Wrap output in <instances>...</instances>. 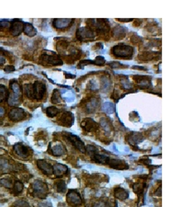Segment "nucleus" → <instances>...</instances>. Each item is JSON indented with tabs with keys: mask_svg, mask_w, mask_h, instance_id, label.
Returning <instances> with one entry per match:
<instances>
[{
	"mask_svg": "<svg viewBox=\"0 0 180 207\" xmlns=\"http://www.w3.org/2000/svg\"><path fill=\"white\" fill-rule=\"evenodd\" d=\"M95 36V34L94 33L92 30L86 28V27H80L78 30L77 33V37L80 41H86V40H91L94 39Z\"/></svg>",
	"mask_w": 180,
	"mask_h": 207,
	"instance_id": "39448f33",
	"label": "nucleus"
},
{
	"mask_svg": "<svg viewBox=\"0 0 180 207\" xmlns=\"http://www.w3.org/2000/svg\"><path fill=\"white\" fill-rule=\"evenodd\" d=\"M12 170V166L11 164L6 160V159H1L0 160V171L1 172H9Z\"/></svg>",
	"mask_w": 180,
	"mask_h": 207,
	"instance_id": "a878e982",
	"label": "nucleus"
},
{
	"mask_svg": "<svg viewBox=\"0 0 180 207\" xmlns=\"http://www.w3.org/2000/svg\"><path fill=\"white\" fill-rule=\"evenodd\" d=\"M15 153L20 158H27L28 157V150L26 147H24L23 145H22L20 143L16 144L14 148Z\"/></svg>",
	"mask_w": 180,
	"mask_h": 207,
	"instance_id": "2eb2a0df",
	"label": "nucleus"
},
{
	"mask_svg": "<svg viewBox=\"0 0 180 207\" xmlns=\"http://www.w3.org/2000/svg\"><path fill=\"white\" fill-rule=\"evenodd\" d=\"M23 184H22L21 182H19V181H17V182H15V184H14V190L15 193H21L22 191H23Z\"/></svg>",
	"mask_w": 180,
	"mask_h": 207,
	"instance_id": "4c0bfd02",
	"label": "nucleus"
},
{
	"mask_svg": "<svg viewBox=\"0 0 180 207\" xmlns=\"http://www.w3.org/2000/svg\"><path fill=\"white\" fill-rule=\"evenodd\" d=\"M121 85L124 89H130L131 88V84L129 82V80L127 79H121Z\"/></svg>",
	"mask_w": 180,
	"mask_h": 207,
	"instance_id": "58836bf2",
	"label": "nucleus"
},
{
	"mask_svg": "<svg viewBox=\"0 0 180 207\" xmlns=\"http://www.w3.org/2000/svg\"><path fill=\"white\" fill-rule=\"evenodd\" d=\"M94 63L98 65V66H102V65H104L105 63V58L102 57V56H97L96 59L95 60Z\"/></svg>",
	"mask_w": 180,
	"mask_h": 207,
	"instance_id": "ea45409f",
	"label": "nucleus"
},
{
	"mask_svg": "<svg viewBox=\"0 0 180 207\" xmlns=\"http://www.w3.org/2000/svg\"><path fill=\"white\" fill-rule=\"evenodd\" d=\"M5 114V109L0 106V116H3Z\"/></svg>",
	"mask_w": 180,
	"mask_h": 207,
	"instance_id": "09e8293b",
	"label": "nucleus"
},
{
	"mask_svg": "<svg viewBox=\"0 0 180 207\" xmlns=\"http://www.w3.org/2000/svg\"><path fill=\"white\" fill-rule=\"evenodd\" d=\"M115 197L117 199H120V200H125L129 195L128 192L126 190H124L123 188H121V187H118V188L115 189Z\"/></svg>",
	"mask_w": 180,
	"mask_h": 207,
	"instance_id": "412c9836",
	"label": "nucleus"
},
{
	"mask_svg": "<svg viewBox=\"0 0 180 207\" xmlns=\"http://www.w3.org/2000/svg\"><path fill=\"white\" fill-rule=\"evenodd\" d=\"M66 184H65L64 181H59L57 183V191L59 193H64L66 191Z\"/></svg>",
	"mask_w": 180,
	"mask_h": 207,
	"instance_id": "e433bc0d",
	"label": "nucleus"
},
{
	"mask_svg": "<svg viewBox=\"0 0 180 207\" xmlns=\"http://www.w3.org/2000/svg\"><path fill=\"white\" fill-rule=\"evenodd\" d=\"M110 66H111L112 68H118V67H123V65H122L121 63H119V62H111V63H110Z\"/></svg>",
	"mask_w": 180,
	"mask_h": 207,
	"instance_id": "37998d69",
	"label": "nucleus"
},
{
	"mask_svg": "<svg viewBox=\"0 0 180 207\" xmlns=\"http://www.w3.org/2000/svg\"><path fill=\"white\" fill-rule=\"evenodd\" d=\"M5 70L7 72H13L14 70V68L13 66H7L5 68Z\"/></svg>",
	"mask_w": 180,
	"mask_h": 207,
	"instance_id": "c03bdc74",
	"label": "nucleus"
},
{
	"mask_svg": "<svg viewBox=\"0 0 180 207\" xmlns=\"http://www.w3.org/2000/svg\"><path fill=\"white\" fill-rule=\"evenodd\" d=\"M142 140H143V137L141 136V134L136 133V132L131 133V134L129 136V138H128V142H129L131 144H137V143L141 142Z\"/></svg>",
	"mask_w": 180,
	"mask_h": 207,
	"instance_id": "5701e85b",
	"label": "nucleus"
},
{
	"mask_svg": "<svg viewBox=\"0 0 180 207\" xmlns=\"http://www.w3.org/2000/svg\"><path fill=\"white\" fill-rule=\"evenodd\" d=\"M41 61L50 65H62V60L56 55H43L41 57Z\"/></svg>",
	"mask_w": 180,
	"mask_h": 207,
	"instance_id": "1a4fd4ad",
	"label": "nucleus"
},
{
	"mask_svg": "<svg viewBox=\"0 0 180 207\" xmlns=\"http://www.w3.org/2000/svg\"><path fill=\"white\" fill-rule=\"evenodd\" d=\"M10 86H11V89H12V94H10V96H8V104H9V106H14L19 105L21 102V87L19 86L18 82L15 80L10 83Z\"/></svg>",
	"mask_w": 180,
	"mask_h": 207,
	"instance_id": "f03ea898",
	"label": "nucleus"
},
{
	"mask_svg": "<svg viewBox=\"0 0 180 207\" xmlns=\"http://www.w3.org/2000/svg\"><path fill=\"white\" fill-rule=\"evenodd\" d=\"M86 151L88 153V155L92 156L93 157L94 155H95L97 153V150L95 147H94L92 145H87L86 148Z\"/></svg>",
	"mask_w": 180,
	"mask_h": 207,
	"instance_id": "f704fd0d",
	"label": "nucleus"
},
{
	"mask_svg": "<svg viewBox=\"0 0 180 207\" xmlns=\"http://www.w3.org/2000/svg\"><path fill=\"white\" fill-rule=\"evenodd\" d=\"M37 166L46 175H51L53 173L52 166L49 164L48 162H46L45 160H43V159L37 160Z\"/></svg>",
	"mask_w": 180,
	"mask_h": 207,
	"instance_id": "9d476101",
	"label": "nucleus"
},
{
	"mask_svg": "<svg viewBox=\"0 0 180 207\" xmlns=\"http://www.w3.org/2000/svg\"><path fill=\"white\" fill-rule=\"evenodd\" d=\"M0 184L7 188L12 187V180L9 179H0Z\"/></svg>",
	"mask_w": 180,
	"mask_h": 207,
	"instance_id": "c9c22d12",
	"label": "nucleus"
},
{
	"mask_svg": "<svg viewBox=\"0 0 180 207\" xmlns=\"http://www.w3.org/2000/svg\"><path fill=\"white\" fill-rule=\"evenodd\" d=\"M138 78H140L138 80V85L141 88H147L150 86L151 82L148 80V79H146L147 77H138Z\"/></svg>",
	"mask_w": 180,
	"mask_h": 207,
	"instance_id": "cd10ccee",
	"label": "nucleus"
},
{
	"mask_svg": "<svg viewBox=\"0 0 180 207\" xmlns=\"http://www.w3.org/2000/svg\"><path fill=\"white\" fill-rule=\"evenodd\" d=\"M51 151H52V154L54 156H62L64 155L65 152H66V150L63 147V145L61 144H56L52 147L51 149Z\"/></svg>",
	"mask_w": 180,
	"mask_h": 207,
	"instance_id": "aec40b11",
	"label": "nucleus"
},
{
	"mask_svg": "<svg viewBox=\"0 0 180 207\" xmlns=\"http://www.w3.org/2000/svg\"><path fill=\"white\" fill-rule=\"evenodd\" d=\"M39 207H52L50 203H43V204H40Z\"/></svg>",
	"mask_w": 180,
	"mask_h": 207,
	"instance_id": "a18cd8bd",
	"label": "nucleus"
},
{
	"mask_svg": "<svg viewBox=\"0 0 180 207\" xmlns=\"http://www.w3.org/2000/svg\"><path fill=\"white\" fill-rule=\"evenodd\" d=\"M101 83H102V87H103V90H104V91L109 90V88H110V86H111V80L108 79L107 77H102Z\"/></svg>",
	"mask_w": 180,
	"mask_h": 207,
	"instance_id": "c85d7f7f",
	"label": "nucleus"
},
{
	"mask_svg": "<svg viewBox=\"0 0 180 207\" xmlns=\"http://www.w3.org/2000/svg\"><path fill=\"white\" fill-rule=\"evenodd\" d=\"M59 110L58 109L57 107H55V106L48 107V108H47V110H46V113H47V114H48V116H50V117H53V116H55L56 114H59Z\"/></svg>",
	"mask_w": 180,
	"mask_h": 207,
	"instance_id": "473e14b6",
	"label": "nucleus"
},
{
	"mask_svg": "<svg viewBox=\"0 0 180 207\" xmlns=\"http://www.w3.org/2000/svg\"><path fill=\"white\" fill-rule=\"evenodd\" d=\"M5 63V58L2 54H0V65H3Z\"/></svg>",
	"mask_w": 180,
	"mask_h": 207,
	"instance_id": "de8ad7c7",
	"label": "nucleus"
},
{
	"mask_svg": "<svg viewBox=\"0 0 180 207\" xmlns=\"http://www.w3.org/2000/svg\"><path fill=\"white\" fill-rule=\"evenodd\" d=\"M126 32H127V29L123 28L122 26H117V27H115V28L114 29L113 34H114L115 38L121 39V38H122V37L124 36V34H125Z\"/></svg>",
	"mask_w": 180,
	"mask_h": 207,
	"instance_id": "b1692460",
	"label": "nucleus"
},
{
	"mask_svg": "<svg viewBox=\"0 0 180 207\" xmlns=\"http://www.w3.org/2000/svg\"><path fill=\"white\" fill-rule=\"evenodd\" d=\"M1 124H2V122L0 121V125H1Z\"/></svg>",
	"mask_w": 180,
	"mask_h": 207,
	"instance_id": "603ef678",
	"label": "nucleus"
},
{
	"mask_svg": "<svg viewBox=\"0 0 180 207\" xmlns=\"http://www.w3.org/2000/svg\"><path fill=\"white\" fill-rule=\"evenodd\" d=\"M52 169H53V173L57 177H59L68 172V167L63 164H55L52 167Z\"/></svg>",
	"mask_w": 180,
	"mask_h": 207,
	"instance_id": "dca6fc26",
	"label": "nucleus"
},
{
	"mask_svg": "<svg viewBox=\"0 0 180 207\" xmlns=\"http://www.w3.org/2000/svg\"><path fill=\"white\" fill-rule=\"evenodd\" d=\"M33 192L41 198H43L46 196L47 192H48V187L45 183H43L40 180H35L33 183Z\"/></svg>",
	"mask_w": 180,
	"mask_h": 207,
	"instance_id": "20e7f679",
	"label": "nucleus"
},
{
	"mask_svg": "<svg viewBox=\"0 0 180 207\" xmlns=\"http://www.w3.org/2000/svg\"><path fill=\"white\" fill-rule=\"evenodd\" d=\"M25 117V112L23 109L19 107H14L9 112V118L14 122H18L23 120Z\"/></svg>",
	"mask_w": 180,
	"mask_h": 207,
	"instance_id": "423d86ee",
	"label": "nucleus"
},
{
	"mask_svg": "<svg viewBox=\"0 0 180 207\" xmlns=\"http://www.w3.org/2000/svg\"><path fill=\"white\" fill-rule=\"evenodd\" d=\"M154 55H155V52H151V51H145V52H142V53H140V59L141 60H150L151 59L154 58Z\"/></svg>",
	"mask_w": 180,
	"mask_h": 207,
	"instance_id": "c756f323",
	"label": "nucleus"
},
{
	"mask_svg": "<svg viewBox=\"0 0 180 207\" xmlns=\"http://www.w3.org/2000/svg\"><path fill=\"white\" fill-rule=\"evenodd\" d=\"M14 207H30L27 202L23 200H19L14 203Z\"/></svg>",
	"mask_w": 180,
	"mask_h": 207,
	"instance_id": "a19ab883",
	"label": "nucleus"
},
{
	"mask_svg": "<svg viewBox=\"0 0 180 207\" xmlns=\"http://www.w3.org/2000/svg\"><path fill=\"white\" fill-rule=\"evenodd\" d=\"M45 92H46V86L40 81H36L33 85L27 84L24 86L25 96L31 99L41 100L43 98Z\"/></svg>",
	"mask_w": 180,
	"mask_h": 207,
	"instance_id": "f257e3e1",
	"label": "nucleus"
},
{
	"mask_svg": "<svg viewBox=\"0 0 180 207\" xmlns=\"http://www.w3.org/2000/svg\"><path fill=\"white\" fill-rule=\"evenodd\" d=\"M92 158L95 162H98L101 164H107V163H109V160H110L107 156L102 155V154H97V153L95 155H94Z\"/></svg>",
	"mask_w": 180,
	"mask_h": 207,
	"instance_id": "393cba45",
	"label": "nucleus"
},
{
	"mask_svg": "<svg viewBox=\"0 0 180 207\" xmlns=\"http://www.w3.org/2000/svg\"><path fill=\"white\" fill-rule=\"evenodd\" d=\"M82 127L87 132H95L97 129V123L90 118H86L82 122Z\"/></svg>",
	"mask_w": 180,
	"mask_h": 207,
	"instance_id": "ddd939ff",
	"label": "nucleus"
},
{
	"mask_svg": "<svg viewBox=\"0 0 180 207\" xmlns=\"http://www.w3.org/2000/svg\"><path fill=\"white\" fill-rule=\"evenodd\" d=\"M109 163L110 166L116 169H125L128 168V166L125 164L123 161L122 160H119V159H112V160H109Z\"/></svg>",
	"mask_w": 180,
	"mask_h": 207,
	"instance_id": "f3484780",
	"label": "nucleus"
},
{
	"mask_svg": "<svg viewBox=\"0 0 180 207\" xmlns=\"http://www.w3.org/2000/svg\"><path fill=\"white\" fill-rule=\"evenodd\" d=\"M119 20L122 22H129L131 20H132V19H119Z\"/></svg>",
	"mask_w": 180,
	"mask_h": 207,
	"instance_id": "3c124183",
	"label": "nucleus"
},
{
	"mask_svg": "<svg viewBox=\"0 0 180 207\" xmlns=\"http://www.w3.org/2000/svg\"><path fill=\"white\" fill-rule=\"evenodd\" d=\"M23 31H24V34L27 36H29V37H33V36H34L36 34H37V31H36V29L33 26V24L28 23H24Z\"/></svg>",
	"mask_w": 180,
	"mask_h": 207,
	"instance_id": "4be33fe9",
	"label": "nucleus"
},
{
	"mask_svg": "<svg viewBox=\"0 0 180 207\" xmlns=\"http://www.w3.org/2000/svg\"><path fill=\"white\" fill-rule=\"evenodd\" d=\"M51 101H52V103H54V104H59V103H60V101H61L60 94H59V90H57V89H55V90L53 91Z\"/></svg>",
	"mask_w": 180,
	"mask_h": 207,
	"instance_id": "2f4dec72",
	"label": "nucleus"
},
{
	"mask_svg": "<svg viewBox=\"0 0 180 207\" xmlns=\"http://www.w3.org/2000/svg\"><path fill=\"white\" fill-rule=\"evenodd\" d=\"M68 139L69 140V142H70L78 150L82 151V152H85V151H86V148H85L84 143H83V142L79 139L78 136L71 134V133H69V134H68Z\"/></svg>",
	"mask_w": 180,
	"mask_h": 207,
	"instance_id": "0eeeda50",
	"label": "nucleus"
},
{
	"mask_svg": "<svg viewBox=\"0 0 180 207\" xmlns=\"http://www.w3.org/2000/svg\"><path fill=\"white\" fill-rule=\"evenodd\" d=\"M132 69H138V70H146V69L143 68V67H132Z\"/></svg>",
	"mask_w": 180,
	"mask_h": 207,
	"instance_id": "8fccbe9b",
	"label": "nucleus"
},
{
	"mask_svg": "<svg viewBox=\"0 0 180 207\" xmlns=\"http://www.w3.org/2000/svg\"><path fill=\"white\" fill-rule=\"evenodd\" d=\"M24 28V23L20 20H14L11 23V34L14 36L19 35Z\"/></svg>",
	"mask_w": 180,
	"mask_h": 207,
	"instance_id": "6e6552de",
	"label": "nucleus"
},
{
	"mask_svg": "<svg viewBox=\"0 0 180 207\" xmlns=\"http://www.w3.org/2000/svg\"><path fill=\"white\" fill-rule=\"evenodd\" d=\"M112 52L115 57L122 58V59H131L134 52V50L132 47H131L129 45L119 44L113 48Z\"/></svg>",
	"mask_w": 180,
	"mask_h": 207,
	"instance_id": "7ed1b4c3",
	"label": "nucleus"
},
{
	"mask_svg": "<svg viewBox=\"0 0 180 207\" xmlns=\"http://www.w3.org/2000/svg\"><path fill=\"white\" fill-rule=\"evenodd\" d=\"M60 123L64 126H70L73 123V115L70 112H67L61 115L60 119Z\"/></svg>",
	"mask_w": 180,
	"mask_h": 207,
	"instance_id": "4468645a",
	"label": "nucleus"
},
{
	"mask_svg": "<svg viewBox=\"0 0 180 207\" xmlns=\"http://www.w3.org/2000/svg\"><path fill=\"white\" fill-rule=\"evenodd\" d=\"M73 23V19H55L53 21V26L57 29H65L69 27Z\"/></svg>",
	"mask_w": 180,
	"mask_h": 207,
	"instance_id": "9b49d317",
	"label": "nucleus"
},
{
	"mask_svg": "<svg viewBox=\"0 0 180 207\" xmlns=\"http://www.w3.org/2000/svg\"><path fill=\"white\" fill-rule=\"evenodd\" d=\"M7 95H8V92H7L6 86L0 85V103L7 98Z\"/></svg>",
	"mask_w": 180,
	"mask_h": 207,
	"instance_id": "72a5a7b5",
	"label": "nucleus"
},
{
	"mask_svg": "<svg viewBox=\"0 0 180 207\" xmlns=\"http://www.w3.org/2000/svg\"><path fill=\"white\" fill-rule=\"evenodd\" d=\"M96 207H108V205L105 204V203H103V202H100L98 204H97V206Z\"/></svg>",
	"mask_w": 180,
	"mask_h": 207,
	"instance_id": "49530a36",
	"label": "nucleus"
},
{
	"mask_svg": "<svg viewBox=\"0 0 180 207\" xmlns=\"http://www.w3.org/2000/svg\"><path fill=\"white\" fill-rule=\"evenodd\" d=\"M102 110H103V112H105L106 114H113L115 112V106L114 104H112L110 102H106L103 105Z\"/></svg>",
	"mask_w": 180,
	"mask_h": 207,
	"instance_id": "bb28decb",
	"label": "nucleus"
},
{
	"mask_svg": "<svg viewBox=\"0 0 180 207\" xmlns=\"http://www.w3.org/2000/svg\"><path fill=\"white\" fill-rule=\"evenodd\" d=\"M100 125H101V127L104 129L105 132H109L111 131V125H110V122H109L106 119L102 118L100 121Z\"/></svg>",
	"mask_w": 180,
	"mask_h": 207,
	"instance_id": "7c9ffc66",
	"label": "nucleus"
},
{
	"mask_svg": "<svg viewBox=\"0 0 180 207\" xmlns=\"http://www.w3.org/2000/svg\"><path fill=\"white\" fill-rule=\"evenodd\" d=\"M67 199H68V202H69L72 204H80L82 203L81 201V197L79 196V194L78 192L76 191H69L68 195H67Z\"/></svg>",
	"mask_w": 180,
	"mask_h": 207,
	"instance_id": "f8f14e48",
	"label": "nucleus"
},
{
	"mask_svg": "<svg viewBox=\"0 0 180 207\" xmlns=\"http://www.w3.org/2000/svg\"><path fill=\"white\" fill-rule=\"evenodd\" d=\"M95 26L99 32L102 33H106L109 30V25H108L107 21L104 20V19H98L95 23Z\"/></svg>",
	"mask_w": 180,
	"mask_h": 207,
	"instance_id": "a211bd4d",
	"label": "nucleus"
},
{
	"mask_svg": "<svg viewBox=\"0 0 180 207\" xmlns=\"http://www.w3.org/2000/svg\"><path fill=\"white\" fill-rule=\"evenodd\" d=\"M9 25H10V23L8 21H7V20H4V21L0 22V29L9 27Z\"/></svg>",
	"mask_w": 180,
	"mask_h": 207,
	"instance_id": "79ce46f5",
	"label": "nucleus"
},
{
	"mask_svg": "<svg viewBox=\"0 0 180 207\" xmlns=\"http://www.w3.org/2000/svg\"><path fill=\"white\" fill-rule=\"evenodd\" d=\"M98 106V100L93 98L89 101L86 106V110L87 113H93L96 110V108Z\"/></svg>",
	"mask_w": 180,
	"mask_h": 207,
	"instance_id": "6ab92c4d",
	"label": "nucleus"
}]
</instances>
